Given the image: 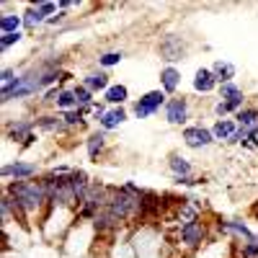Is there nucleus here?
<instances>
[{"label":"nucleus","mask_w":258,"mask_h":258,"mask_svg":"<svg viewBox=\"0 0 258 258\" xmlns=\"http://www.w3.org/2000/svg\"><path fill=\"white\" fill-rule=\"evenodd\" d=\"M8 197L16 202V207L24 214H34L41 204L47 202V191H44V186H41V181L39 183H34V181H16V183L8 186Z\"/></svg>","instance_id":"obj_1"},{"label":"nucleus","mask_w":258,"mask_h":258,"mask_svg":"<svg viewBox=\"0 0 258 258\" xmlns=\"http://www.w3.org/2000/svg\"><path fill=\"white\" fill-rule=\"evenodd\" d=\"M163 103H165V93H163V91H150V93H145V96L135 103V114H137L140 119L153 116Z\"/></svg>","instance_id":"obj_2"},{"label":"nucleus","mask_w":258,"mask_h":258,"mask_svg":"<svg viewBox=\"0 0 258 258\" xmlns=\"http://www.w3.org/2000/svg\"><path fill=\"white\" fill-rule=\"evenodd\" d=\"M183 140L188 147H207L214 142V135L204 126H188V129H183Z\"/></svg>","instance_id":"obj_3"},{"label":"nucleus","mask_w":258,"mask_h":258,"mask_svg":"<svg viewBox=\"0 0 258 258\" xmlns=\"http://www.w3.org/2000/svg\"><path fill=\"white\" fill-rule=\"evenodd\" d=\"M165 119L170 124H183L188 119V103L186 98H173L165 103Z\"/></svg>","instance_id":"obj_4"},{"label":"nucleus","mask_w":258,"mask_h":258,"mask_svg":"<svg viewBox=\"0 0 258 258\" xmlns=\"http://www.w3.org/2000/svg\"><path fill=\"white\" fill-rule=\"evenodd\" d=\"M158 212H160V197L153 191H142L140 194V220H147Z\"/></svg>","instance_id":"obj_5"},{"label":"nucleus","mask_w":258,"mask_h":258,"mask_svg":"<svg viewBox=\"0 0 258 258\" xmlns=\"http://www.w3.org/2000/svg\"><path fill=\"white\" fill-rule=\"evenodd\" d=\"M181 240H183L188 248H197V245H202V240H204V227H202L199 222L181 225Z\"/></svg>","instance_id":"obj_6"},{"label":"nucleus","mask_w":258,"mask_h":258,"mask_svg":"<svg viewBox=\"0 0 258 258\" xmlns=\"http://www.w3.org/2000/svg\"><path fill=\"white\" fill-rule=\"evenodd\" d=\"M36 173L34 165H26V163H13V165H6L3 168V178H16V181H24V178H31Z\"/></svg>","instance_id":"obj_7"},{"label":"nucleus","mask_w":258,"mask_h":258,"mask_svg":"<svg viewBox=\"0 0 258 258\" xmlns=\"http://www.w3.org/2000/svg\"><path fill=\"white\" fill-rule=\"evenodd\" d=\"M160 52H163V57L168 59V62H173V59H181V54H183V44H181V39H176V36H168L163 44H160Z\"/></svg>","instance_id":"obj_8"},{"label":"nucleus","mask_w":258,"mask_h":258,"mask_svg":"<svg viewBox=\"0 0 258 258\" xmlns=\"http://www.w3.org/2000/svg\"><path fill=\"white\" fill-rule=\"evenodd\" d=\"M214 85H217V78H214V73L212 70H199L197 73V78H194V88L197 91H202V93H209Z\"/></svg>","instance_id":"obj_9"},{"label":"nucleus","mask_w":258,"mask_h":258,"mask_svg":"<svg viewBox=\"0 0 258 258\" xmlns=\"http://www.w3.org/2000/svg\"><path fill=\"white\" fill-rule=\"evenodd\" d=\"M235 119H238L240 129H258V109H240Z\"/></svg>","instance_id":"obj_10"},{"label":"nucleus","mask_w":258,"mask_h":258,"mask_svg":"<svg viewBox=\"0 0 258 258\" xmlns=\"http://www.w3.org/2000/svg\"><path fill=\"white\" fill-rule=\"evenodd\" d=\"M85 88L88 91H109L111 85H109V75L106 73H93L85 78Z\"/></svg>","instance_id":"obj_11"},{"label":"nucleus","mask_w":258,"mask_h":258,"mask_svg":"<svg viewBox=\"0 0 258 258\" xmlns=\"http://www.w3.org/2000/svg\"><path fill=\"white\" fill-rule=\"evenodd\" d=\"M93 222H96V230H98V232H106V230H111V227L119 225V220L114 217L109 209H101V212L96 214V220H93Z\"/></svg>","instance_id":"obj_12"},{"label":"nucleus","mask_w":258,"mask_h":258,"mask_svg":"<svg viewBox=\"0 0 258 258\" xmlns=\"http://www.w3.org/2000/svg\"><path fill=\"white\" fill-rule=\"evenodd\" d=\"M178 80H181V75H178V70H173V68H165V70L160 73L163 91H168V93H173V91L178 88Z\"/></svg>","instance_id":"obj_13"},{"label":"nucleus","mask_w":258,"mask_h":258,"mask_svg":"<svg viewBox=\"0 0 258 258\" xmlns=\"http://www.w3.org/2000/svg\"><path fill=\"white\" fill-rule=\"evenodd\" d=\"M212 73H214V78H217V83H230L232 75H235V68L230 62H214Z\"/></svg>","instance_id":"obj_14"},{"label":"nucleus","mask_w":258,"mask_h":258,"mask_svg":"<svg viewBox=\"0 0 258 258\" xmlns=\"http://www.w3.org/2000/svg\"><path fill=\"white\" fill-rule=\"evenodd\" d=\"M235 132H238V129H235V124H232V121H222V119L214 124V129H212L214 140H230Z\"/></svg>","instance_id":"obj_15"},{"label":"nucleus","mask_w":258,"mask_h":258,"mask_svg":"<svg viewBox=\"0 0 258 258\" xmlns=\"http://www.w3.org/2000/svg\"><path fill=\"white\" fill-rule=\"evenodd\" d=\"M124 119H126L124 109H111V111H106V114H103L101 124H103V129H114V126H119Z\"/></svg>","instance_id":"obj_16"},{"label":"nucleus","mask_w":258,"mask_h":258,"mask_svg":"<svg viewBox=\"0 0 258 258\" xmlns=\"http://www.w3.org/2000/svg\"><path fill=\"white\" fill-rule=\"evenodd\" d=\"M36 126L47 129V132H62L68 124H64V119H57V116H41V119H36Z\"/></svg>","instance_id":"obj_17"},{"label":"nucleus","mask_w":258,"mask_h":258,"mask_svg":"<svg viewBox=\"0 0 258 258\" xmlns=\"http://www.w3.org/2000/svg\"><path fill=\"white\" fill-rule=\"evenodd\" d=\"M220 227H222V230H230V232H238V235H240V238H243L245 243H250V240H253L250 230H248L243 222H220Z\"/></svg>","instance_id":"obj_18"},{"label":"nucleus","mask_w":258,"mask_h":258,"mask_svg":"<svg viewBox=\"0 0 258 258\" xmlns=\"http://www.w3.org/2000/svg\"><path fill=\"white\" fill-rule=\"evenodd\" d=\"M170 168H173L176 178H188V173H191V165H188L183 158H178V155L170 158Z\"/></svg>","instance_id":"obj_19"},{"label":"nucleus","mask_w":258,"mask_h":258,"mask_svg":"<svg viewBox=\"0 0 258 258\" xmlns=\"http://www.w3.org/2000/svg\"><path fill=\"white\" fill-rule=\"evenodd\" d=\"M21 24H24V18H21V16H3L0 29H3V34H18V26Z\"/></svg>","instance_id":"obj_20"},{"label":"nucleus","mask_w":258,"mask_h":258,"mask_svg":"<svg viewBox=\"0 0 258 258\" xmlns=\"http://www.w3.org/2000/svg\"><path fill=\"white\" fill-rule=\"evenodd\" d=\"M126 96H129V93H126L124 85H111V88L106 91V101H109V103H124Z\"/></svg>","instance_id":"obj_21"},{"label":"nucleus","mask_w":258,"mask_h":258,"mask_svg":"<svg viewBox=\"0 0 258 258\" xmlns=\"http://www.w3.org/2000/svg\"><path fill=\"white\" fill-rule=\"evenodd\" d=\"M29 132H31V121H18V124H13L11 129H8V135L13 137V140H29Z\"/></svg>","instance_id":"obj_22"},{"label":"nucleus","mask_w":258,"mask_h":258,"mask_svg":"<svg viewBox=\"0 0 258 258\" xmlns=\"http://www.w3.org/2000/svg\"><path fill=\"white\" fill-rule=\"evenodd\" d=\"M103 135L101 132H96V135H91L88 137V155L91 158H98V153H101V150H103Z\"/></svg>","instance_id":"obj_23"},{"label":"nucleus","mask_w":258,"mask_h":258,"mask_svg":"<svg viewBox=\"0 0 258 258\" xmlns=\"http://www.w3.org/2000/svg\"><path fill=\"white\" fill-rule=\"evenodd\" d=\"M41 21H44V13H41L39 8H29L26 13H24V24L29 26V29H34V26H39Z\"/></svg>","instance_id":"obj_24"},{"label":"nucleus","mask_w":258,"mask_h":258,"mask_svg":"<svg viewBox=\"0 0 258 258\" xmlns=\"http://www.w3.org/2000/svg\"><path fill=\"white\" fill-rule=\"evenodd\" d=\"M57 106H59V109H70V111H73V106H78V101H75V91H62Z\"/></svg>","instance_id":"obj_25"},{"label":"nucleus","mask_w":258,"mask_h":258,"mask_svg":"<svg viewBox=\"0 0 258 258\" xmlns=\"http://www.w3.org/2000/svg\"><path fill=\"white\" fill-rule=\"evenodd\" d=\"M121 52H109V54H103L101 57V64H103V68H114V64H119L121 62Z\"/></svg>","instance_id":"obj_26"},{"label":"nucleus","mask_w":258,"mask_h":258,"mask_svg":"<svg viewBox=\"0 0 258 258\" xmlns=\"http://www.w3.org/2000/svg\"><path fill=\"white\" fill-rule=\"evenodd\" d=\"M62 119H64V124H68V126H78V124H83V111H80V109H78V111L73 109V111L64 114Z\"/></svg>","instance_id":"obj_27"},{"label":"nucleus","mask_w":258,"mask_h":258,"mask_svg":"<svg viewBox=\"0 0 258 258\" xmlns=\"http://www.w3.org/2000/svg\"><path fill=\"white\" fill-rule=\"evenodd\" d=\"M75 101H78V106H91V91L85 88H75Z\"/></svg>","instance_id":"obj_28"},{"label":"nucleus","mask_w":258,"mask_h":258,"mask_svg":"<svg viewBox=\"0 0 258 258\" xmlns=\"http://www.w3.org/2000/svg\"><path fill=\"white\" fill-rule=\"evenodd\" d=\"M243 258H258V235H255L250 243H245V248H243Z\"/></svg>","instance_id":"obj_29"},{"label":"nucleus","mask_w":258,"mask_h":258,"mask_svg":"<svg viewBox=\"0 0 258 258\" xmlns=\"http://www.w3.org/2000/svg\"><path fill=\"white\" fill-rule=\"evenodd\" d=\"M243 91L238 88V85H235V83H222V96L225 98H232V96H240Z\"/></svg>","instance_id":"obj_30"},{"label":"nucleus","mask_w":258,"mask_h":258,"mask_svg":"<svg viewBox=\"0 0 258 258\" xmlns=\"http://www.w3.org/2000/svg\"><path fill=\"white\" fill-rule=\"evenodd\" d=\"M16 41H21V34H3L0 36V47L8 49L11 44H16Z\"/></svg>","instance_id":"obj_31"},{"label":"nucleus","mask_w":258,"mask_h":258,"mask_svg":"<svg viewBox=\"0 0 258 258\" xmlns=\"http://www.w3.org/2000/svg\"><path fill=\"white\" fill-rule=\"evenodd\" d=\"M225 103H227V109H230V111L240 109V106H243V93H240V96H232V98H227Z\"/></svg>","instance_id":"obj_32"},{"label":"nucleus","mask_w":258,"mask_h":258,"mask_svg":"<svg viewBox=\"0 0 258 258\" xmlns=\"http://www.w3.org/2000/svg\"><path fill=\"white\" fill-rule=\"evenodd\" d=\"M36 8H39L41 13H44V16H52V13L57 11V6H54V3H39Z\"/></svg>","instance_id":"obj_33"},{"label":"nucleus","mask_w":258,"mask_h":258,"mask_svg":"<svg viewBox=\"0 0 258 258\" xmlns=\"http://www.w3.org/2000/svg\"><path fill=\"white\" fill-rule=\"evenodd\" d=\"M59 21H62V13H57V16H52V18H49V24L54 26V24H59Z\"/></svg>","instance_id":"obj_34"},{"label":"nucleus","mask_w":258,"mask_h":258,"mask_svg":"<svg viewBox=\"0 0 258 258\" xmlns=\"http://www.w3.org/2000/svg\"><path fill=\"white\" fill-rule=\"evenodd\" d=\"M250 140H253V142L258 145V129H253V135H250Z\"/></svg>","instance_id":"obj_35"}]
</instances>
